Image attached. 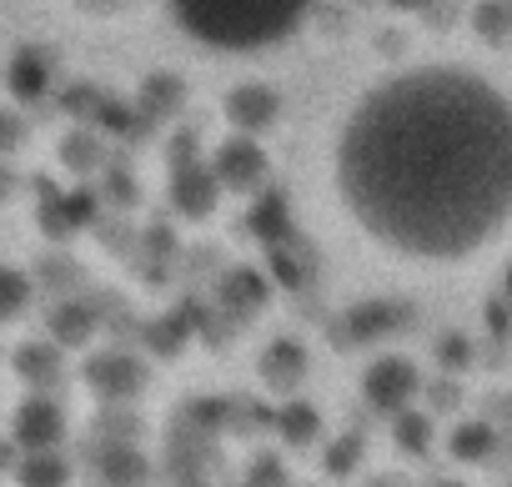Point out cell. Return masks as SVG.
Masks as SVG:
<instances>
[{"label": "cell", "mask_w": 512, "mask_h": 487, "mask_svg": "<svg viewBox=\"0 0 512 487\" xmlns=\"http://www.w3.org/2000/svg\"><path fill=\"white\" fill-rule=\"evenodd\" d=\"M297 206L317 247L372 292H497L512 241L507 51L412 36L352 61L302 121Z\"/></svg>", "instance_id": "6da1fadb"}, {"label": "cell", "mask_w": 512, "mask_h": 487, "mask_svg": "<svg viewBox=\"0 0 512 487\" xmlns=\"http://www.w3.org/2000/svg\"><path fill=\"white\" fill-rule=\"evenodd\" d=\"M312 11L317 0H171L166 26H176L186 41H201L206 51L251 61L287 46Z\"/></svg>", "instance_id": "7a4b0ae2"}, {"label": "cell", "mask_w": 512, "mask_h": 487, "mask_svg": "<svg viewBox=\"0 0 512 487\" xmlns=\"http://www.w3.org/2000/svg\"><path fill=\"white\" fill-rule=\"evenodd\" d=\"M31 6L81 41H126L151 26H166L171 0H31Z\"/></svg>", "instance_id": "3957f363"}]
</instances>
